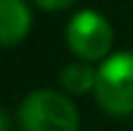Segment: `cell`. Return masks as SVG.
<instances>
[{
  "label": "cell",
  "instance_id": "obj_7",
  "mask_svg": "<svg viewBox=\"0 0 133 131\" xmlns=\"http://www.w3.org/2000/svg\"><path fill=\"white\" fill-rule=\"evenodd\" d=\"M8 129H10V116H8V111L0 107V131H8Z\"/></svg>",
  "mask_w": 133,
  "mask_h": 131
},
{
  "label": "cell",
  "instance_id": "obj_1",
  "mask_svg": "<svg viewBox=\"0 0 133 131\" xmlns=\"http://www.w3.org/2000/svg\"><path fill=\"white\" fill-rule=\"evenodd\" d=\"M17 121L22 131H76L79 111L66 94L54 89H37L22 99Z\"/></svg>",
  "mask_w": 133,
  "mask_h": 131
},
{
  "label": "cell",
  "instance_id": "obj_2",
  "mask_svg": "<svg viewBox=\"0 0 133 131\" xmlns=\"http://www.w3.org/2000/svg\"><path fill=\"white\" fill-rule=\"evenodd\" d=\"M96 102L111 116L133 114V52H116L96 69Z\"/></svg>",
  "mask_w": 133,
  "mask_h": 131
},
{
  "label": "cell",
  "instance_id": "obj_3",
  "mask_svg": "<svg viewBox=\"0 0 133 131\" xmlns=\"http://www.w3.org/2000/svg\"><path fill=\"white\" fill-rule=\"evenodd\" d=\"M66 45L81 62H96V59L111 57L114 45V27L111 22L96 10H81L66 22Z\"/></svg>",
  "mask_w": 133,
  "mask_h": 131
},
{
  "label": "cell",
  "instance_id": "obj_6",
  "mask_svg": "<svg viewBox=\"0 0 133 131\" xmlns=\"http://www.w3.org/2000/svg\"><path fill=\"white\" fill-rule=\"evenodd\" d=\"M76 0H35V5H39L42 10H49V13H59V10H66L69 5H74Z\"/></svg>",
  "mask_w": 133,
  "mask_h": 131
},
{
  "label": "cell",
  "instance_id": "obj_5",
  "mask_svg": "<svg viewBox=\"0 0 133 131\" xmlns=\"http://www.w3.org/2000/svg\"><path fill=\"white\" fill-rule=\"evenodd\" d=\"M59 84L66 94H86L96 89V69L89 62H71L59 74Z\"/></svg>",
  "mask_w": 133,
  "mask_h": 131
},
{
  "label": "cell",
  "instance_id": "obj_4",
  "mask_svg": "<svg viewBox=\"0 0 133 131\" xmlns=\"http://www.w3.org/2000/svg\"><path fill=\"white\" fill-rule=\"evenodd\" d=\"M32 13L25 0H0V47H15L27 37Z\"/></svg>",
  "mask_w": 133,
  "mask_h": 131
}]
</instances>
